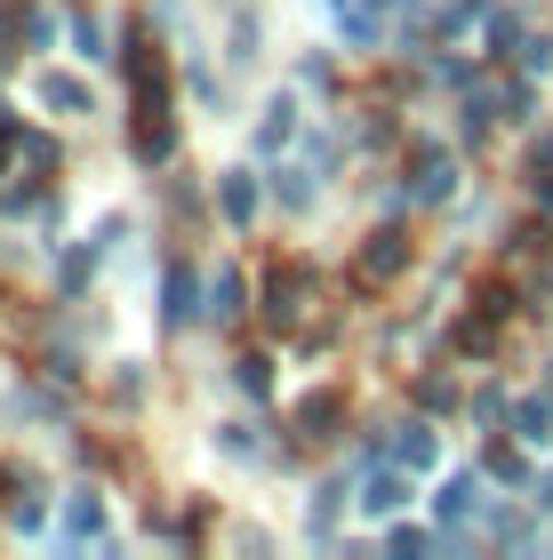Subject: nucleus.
Listing matches in <instances>:
<instances>
[{
	"mask_svg": "<svg viewBox=\"0 0 553 560\" xmlns=\"http://www.w3.org/2000/svg\"><path fill=\"white\" fill-rule=\"evenodd\" d=\"M129 72H137V152L169 161V72L153 57V40H129Z\"/></svg>",
	"mask_w": 553,
	"mask_h": 560,
	"instance_id": "obj_1",
	"label": "nucleus"
},
{
	"mask_svg": "<svg viewBox=\"0 0 553 560\" xmlns=\"http://www.w3.org/2000/svg\"><path fill=\"white\" fill-rule=\"evenodd\" d=\"M401 265H410V241H401L393 224H385V233H369V248H361V265H354V280L369 289V280H393Z\"/></svg>",
	"mask_w": 553,
	"mask_h": 560,
	"instance_id": "obj_2",
	"label": "nucleus"
},
{
	"mask_svg": "<svg viewBox=\"0 0 553 560\" xmlns=\"http://www.w3.org/2000/svg\"><path fill=\"white\" fill-rule=\"evenodd\" d=\"M306 313V265H273V289H265V320H297Z\"/></svg>",
	"mask_w": 553,
	"mask_h": 560,
	"instance_id": "obj_3",
	"label": "nucleus"
},
{
	"mask_svg": "<svg viewBox=\"0 0 553 560\" xmlns=\"http://www.w3.org/2000/svg\"><path fill=\"white\" fill-rule=\"evenodd\" d=\"M337 417H345V393H313L306 409H297V432H306V441H337V432H330Z\"/></svg>",
	"mask_w": 553,
	"mask_h": 560,
	"instance_id": "obj_4",
	"label": "nucleus"
},
{
	"mask_svg": "<svg viewBox=\"0 0 553 560\" xmlns=\"http://www.w3.org/2000/svg\"><path fill=\"white\" fill-rule=\"evenodd\" d=\"M449 192V152H417V200H441Z\"/></svg>",
	"mask_w": 553,
	"mask_h": 560,
	"instance_id": "obj_5",
	"label": "nucleus"
},
{
	"mask_svg": "<svg viewBox=\"0 0 553 560\" xmlns=\"http://www.w3.org/2000/svg\"><path fill=\"white\" fill-rule=\"evenodd\" d=\"M41 105H57V113H89V89H81V81H57V72H48V81H41Z\"/></svg>",
	"mask_w": 553,
	"mask_h": 560,
	"instance_id": "obj_6",
	"label": "nucleus"
},
{
	"mask_svg": "<svg viewBox=\"0 0 553 560\" xmlns=\"http://www.w3.org/2000/svg\"><path fill=\"white\" fill-rule=\"evenodd\" d=\"M224 217H233V224L257 217V185H249V176H224Z\"/></svg>",
	"mask_w": 553,
	"mask_h": 560,
	"instance_id": "obj_7",
	"label": "nucleus"
},
{
	"mask_svg": "<svg viewBox=\"0 0 553 560\" xmlns=\"http://www.w3.org/2000/svg\"><path fill=\"white\" fill-rule=\"evenodd\" d=\"M393 456H401V465H434V432H425V424H410V432L393 441Z\"/></svg>",
	"mask_w": 553,
	"mask_h": 560,
	"instance_id": "obj_8",
	"label": "nucleus"
},
{
	"mask_svg": "<svg viewBox=\"0 0 553 560\" xmlns=\"http://www.w3.org/2000/svg\"><path fill=\"white\" fill-rule=\"evenodd\" d=\"M217 320H233L241 313V272H217V304H209Z\"/></svg>",
	"mask_w": 553,
	"mask_h": 560,
	"instance_id": "obj_9",
	"label": "nucleus"
},
{
	"mask_svg": "<svg viewBox=\"0 0 553 560\" xmlns=\"http://www.w3.org/2000/svg\"><path fill=\"white\" fill-rule=\"evenodd\" d=\"M169 320H193V272H169Z\"/></svg>",
	"mask_w": 553,
	"mask_h": 560,
	"instance_id": "obj_10",
	"label": "nucleus"
},
{
	"mask_svg": "<svg viewBox=\"0 0 553 560\" xmlns=\"http://www.w3.org/2000/svg\"><path fill=\"white\" fill-rule=\"evenodd\" d=\"M361 504H369V513H393V504H401V480H393V472H377Z\"/></svg>",
	"mask_w": 553,
	"mask_h": 560,
	"instance_id": "obj_11",
	"label": "nucleus"
},
{
	"mask_svg": "<svg viewBox=\"0 0 553 560\" xmlns=\"http://www.w3.org/2000/svg\"><path fill=\"white\" fill-rule=\"evenodd\" d=\"M289 113H297V105H273V113H265V129H257V144H265V152L289 137Z\"/></svg>",
	"mask_w": 553,
	"mask_h": 560,
	"instance_id": "obj_12",
	"label": "nucleus"
},
{
	"mask_svg": "<svg viewBox=\"0 0 553 560\" xmlns=\"http://www.w3.org/2000/svg\"><path fill=\"white\" fill-rule=\"evenodd\" d=\"M233 376H241V393H265V385H273L265 361H233Z\"/></svg>",
	"mask_w": 553,
	"mask_h": 560,
	"instance_id": "obj_13",
	"label": "nucleus"
},
{
	"mask_svg": "<svg viewBox=\"0 0 553 560\" xmlns=\"http://www.w3.org/2000/svg\"><path fill=\"white\" fill-rule=\"evenodd\" d=\"M545 424H553V409H545V400H530V409H521V432H530V441H545Z\"/></svg>",
	"mask_w": 553,
	"mask_h": 560,
	"instance_id": "obj_14",
	"label": "nucleus"
},
{
	"mask_svg": "<svg viewBox=\"0 0 553 560\" xmlns=\"http://www.w3.org/2000/svg\"><path fill=\"white\" fill-rule=\"evenodd\" d=\"M545 209H553V185H545Z\"/></svg>",
	"mask_w": 553,
	"mask_h": 560,
	"instance_id": "obj_15",
	"label": "nucleus"
}]
</instances>
